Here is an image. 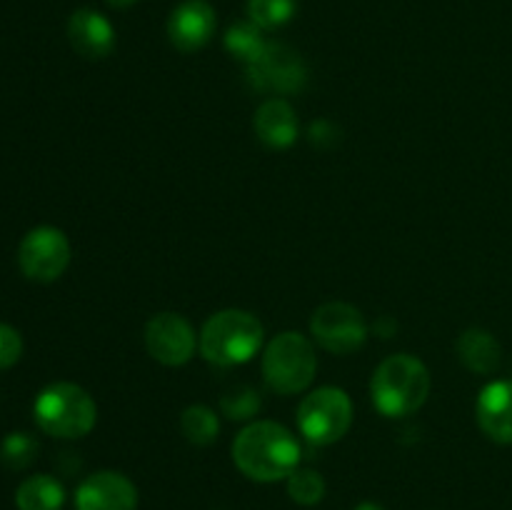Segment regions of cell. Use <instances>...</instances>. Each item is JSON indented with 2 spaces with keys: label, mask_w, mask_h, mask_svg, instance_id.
Segmentation results:
<instances>
[{
  "label": "cell",
  "mask_w": 512,
  "mask_h": 510,
  "mask_svg": "<svg viewBox=\"0 0 512 510\" xmlns=\"http://www.w3.org/2000/svg\"><path fill=\"white\" fill-rule=\"evenodd\" d=\"M318 358L305 335L295 330L275 335L263 353V378L270 390L280 395L303 393L315 378Z\"/></svg>",
  "instance_id": "obj_5"
},
{
  "label": "cell",
  "mask_w": 512,
  "mask_h": 510,
  "mask_svg": "<svg viewBox=\"0 0 512 510\" xmlns=\"http://www.w3.org/2000/svg\"><path fill=\"white\" fill-rule=\"evenodd\" d=\"M180 430H183L185 440L193 445H210L218 438V415L210 410L208 405H190L180 415Z\"/></svg>",
  "instance_id": "obj_19"
},
{
  "label": "cell",
  "mask_w": 512,
  "mask_h": 510,
  "mask_svg": "<svg viewBox=\"0 0 512 510\" xmlns=\"http://www.w3.org/2000/svg\"><path fill=\"white\" fill-rule=\"evenodd\" d=\"M138 490L133 480L115 470L88 475L75 493V510H135Z\"/></svg>",
  "instance_id": "obj_11"
},
{
  "label": "cell",
  "mask_w": 512,
  "mask_h": 510,
  "mask_svg": "<svg viewBox=\"0 0 512 510\" xmlns=\"http://www.w3.org/2000/svg\"><path fill=\"white\" fill-rule=\"evenodd\" d=\"M260 395L255 393L253 388H248V385H238V388L228 390V393L223 395V400H220V408H223V413L228 415L230 420H248L253 418L255 413L260 410Z\"/></svg>",
  "instance_id": "obj_23"
},
{
  "label": "cell",
  "mask_w": 512,
  "mask_h": 510,
  "mask_svg": "<svg viewBox=\"0 0 512 510\" xmlns=\"http://www.w3.org/2000/svg\"><path fill=\"white\" fill-rule=\"evenodd\" d=\"M18 263L25 278L50 283L65 273L70 263V243L63 230L43 228L30 230L18 248Z\"/></svg>",
  "instance_id": "obj_9"
},
{
  "label": "cell",
  "mask_w": 512,
  "mask_h": 510,
  "mask_svg": "<svg viewBox=\"0 0 512 510\" xmlns=\"http://www.w3.org/2000/svg\"><path fill=\"white\" fill-rule=\"evenodd\" d=\"M105 3H108L110 8H120V10H125V8H130V5L138 3V0H105Z\"/></svg>",
  "instance_id": "obj_25"
},
{
  "label": "cell",
  "mask_w": 512,
  "mask_h": 510,
  "mask_svg": "<svg viewBox=\"0 0 512 510\" xmlns=\"http://www.w3.org/2000/svg\"><path fill=\"white\" fill-rule=\"evenodd\" d=\"M35 423L55 438H83L95 428L98 408L85 388L53 383L35 400Z\"/></svg>",
  "instance_id": "obj_4"
},
{
  "label": "cell",
  "mask_w": 512,
  "mask_h": 510,
  "mask_svg": "<svg viewBox=\"0 0 512 510\" xmlns=\"http://www.w3.org/2000/svg\"><path fill=\"white\" fill-rule=\"evenodd\" d=\"M68 38L75 53L90 60H100L105 55H110V50H113L115 30L110 25V20L105 15H100L98 10L83 8L70 15Z\"/></svg>",
  "instance_id": "obj_14"
},
{
  "label": "cell",
  "mask_w": 512,
  "mask_h": 510,
  "mask_svg": "<svg viewBox=\"0 0 512 510\" xmlns=\"http://www.w3.org/2000/svg\"><path fill=\"white\" fill-rule=\"evenodd\" d=\"M353 425V403L343 388L313 390L298 408V428L313 445L338 443Z\"/></svg>",
  "instance_id": "obj_6"
},
{
  "label": "cell",
  "mask_w": 512,
  "mask_h": 510,
  "mask_svg": "<svg viewBox=\"0 0 512 510\" xmlns=\"http://www.w3.org/2000/svg\"><path fill=\"white\" fill-rule=\"evenodd\" d=\"M35 455H38V440L28 433H10L0 445V458L13 470L28 468Z\"/></svg>",
  "instance_id": "obj_22"
},
{
  "label": "cell",
  "mask_w": 512,
  "mask_h": 510,
  "mask_svg": "<svg viewBox=\"0 0 512 510\" xmlns=\"http://www.w3.org/2000/svg\"><path fill=\"white\" fill-rule=\"evenodd\" d=\"M65 503V488L53 475H33L23 480L15 493L18 510H60Z\"/></svg>",
  "instance_id": "obj_17"
},
{
  "label": "cell",
  "mask_w": 512,
  "mask_h": 510,
  "mask_svg": "<svg viewBox=\"0 0 512 510\" xmlns=\"http://www.w3.org/2000/svg\"><path fill=\"white\" fill-rule=\"evenodd\" d=\"M233 463L258 483L290 478L300 465V443L285 425L273 420L250 423L233 440Z\"/></svg>",
  "instance_id": "obj_1"
},
{
  "label": "cell",
  "mask_w": 512,
  "mask_h": 510,
  "mask_svg": "<svg viewBox=\"0 0 512 510\" xmlns=\"http://www.w3.org/2000/svg\"><path fill=\"white\" fill-rule=\"evenodd\" d=\"M458 355L465 363V368L480 375H490L500 365L503 350H500V343L495 340L493 333L483 328H470L460 335Z\"/></svg>",
  "instance_id": "obj_16"
},
{
  "label": "cell",
  "mask_w": 512,
  "mask_h": 510,
  "mask_svg": "<svg viewBox=\"0 0 512 510\" xmlns=\"http://www.w3.org/2000/svg\"><path fill=\"white\" fill-rule=\"evenodd\" d=\"M298 0H248V15L258 28L275 30L295 15Z\"/></svg>",
  "instance_id": "obj_20"
},
{
  "label": "cell",
  "mask_w": 512,
  "mask_h": 510,
  "mask_svg": "<svg viewBox=\"0 0 512 510\" xmlns=\"http://www.w3.org/2000/svg\"><path fill=\"white\" fill-rule=\"evenodd\" d=\"M215 10L208 0H188L178 5L168 20V38L183 53L205 48L215 33Z\"/></svg>",
  "instance_id": "obj_12"
},
{
  "label": "cell",
  "mask_w": 512,
  "mask_h": 510,
  "mask_svg": "<svg viewBox=\"0 0 512 510\" xmlns=\"http://www.w3.org/2000/svg\"><path fill=\"white\" fill-rule=\"evenodd\" d=\"M430 393V373L415 355H390L375 368L370 395L385 418H405L423 408Z\"/></svg>",
  "instance_id": "obj_2"
},
{
  "label": "cell",
  "mask_w": 512,
  "mask_h": 510,
  "mask_svg": "<svg viewBox=\"0 0 512 510\" xmlns=\"http://www.w3.org/2000/svg\"><path fill=\"white\" fill-rule=\"evenodd\" d=\"M253 128L270 148H290L298 140V115L283 98H270L255 110Z\"/></svg>",
  "instance_id": "obj_15"
},
{
  "label": "cell",
  "mask_w": 512,
  "mask_h": 510,
  "mask_svg": "<svg viewBox=\"0 0 512 510\" xmlns=\"http://www.w3.org/2000/svg\"><path fill=\"white\" fill-rule=\"evenodd\" d=\"M268 40L263 38V28L253 23V20H240V23H233L225 33V48L233 58L243 60L245 65L255 63V60L263 55Z\"/></svg>",
  "instance_id": "obj_18"
},
{
  "label": "cell",
  "mask_w": 512,
  "mask_h": 510,
  "mask_svg": "<svg viewBox=\"0 0 512 510\" xmlns=\"http://www.w3.org/2000/svg\"><path fill=\"white\" fill-rule=\"evenodd\" d=\"M250 85L263 93H300L308 83V68L298 50L285 43H268L255 63L245 65Z\"/></svg>",
  "instance_id": "obj_7"
},
{
  "label": "cell",
  "mask_w": 512,
  "mask_h": 510,
  "mask_svg": "<svg viewBox=\"0 0 512 510\" xmlns=\"http://www.w3.org/2000/svg\"><path fill=\"white\" fill-rule=\"evenodd\" d=\"M355 510H385V508H383V505H378V503H360Z\"/></svg>",
  "instance_id": "obj_26"
},
{
  "label": "cell",
  "mask_w": 512,
  "mask_h": 510,
  "mask_svg": "<svg viewBox=\"0 0 512 510\" xmlns=\"http://www.w3.org/2000/svg\"><path fill=\"white\" fill-rule=\"evenodd\" d=\"M263 345V323L248 310H220L200 333V353L218 368H233L253 358Z\"/></svg>",
  "instance_id": "obj_3"
},
{
  "label": "cell",
  "mask_w": 512,
  "mask_h": 510,
  "mask_svg": "<svg viewBox=\"0 0 512 510\" xmlns=\"http://www.w3.org/2000/svg\"><path fill=\"white\" fill-rule=\"evenodd\" d=\"M310 333L330 353L348 355L363 348L365 338H368V325L358 308L333 300L315 310L310 318Z\"/></svg>",
  "instance_id": "obj_8"
},
{
  "label": "cell",
  "mask_w": 512,
  "mask_h": 510,
  "mask_svg": "<svg viewBox=\"0 0 512 510\" xmlns=\"http://www.w3.org/2000/svg\"><path fill=\"white\" fill-rule=\"evenodd\" d=\"M478 425L495 443H512V380H495L480 390Z\"/></svg>",
  "instance_id": "obj_13"
},
{
  "label": "cell",
  "mask_w": 512,
  "mask_h": 510,
  "mask_svg": "<svg viewBox=\"0 0 512 510\" xmlns=\"http://www.w3.org/2000/svg\"><path fill=\"white\" fill-rule=\"evenodd\" d=\"M288 493L300 505H318L325 498V480L315 470L298 468L288 478Z\"/></svg>",
  "instance_id": "obj_21"
},
{
  "label": "cell",
  "mask_w": 512,
  "mask_h": 510,
  "mask_svg": "<svg viewBox=\"0 0 512 510\" xmlns=\"http://www.w3.org/2000/svg\"><path fill=\"white\" fill-rule=\"evenodd\" d=\"M20 353H23V340H20V333L15 328H10V325L0 323V370L18 363Z\"/></svg>",
  "instance_id": "obj_24"
},
{
  "label": "cell",
  "mask_w": 512,
  "mask_h": 510,
  "mask_svg": "<svg viewBox=\"0 0 512 510\" xmlns=\"http://www.w3.org/2000/svg\"><path fill=\"white\" fill-rule=\"evenodd\" d=\"M145 348L158 363L175 368L193 358L198 338H195L193 325L183 315L158 313L145 325Z\"/></svg>",
  "instance_id": "obj_10"
}]
</instances>
